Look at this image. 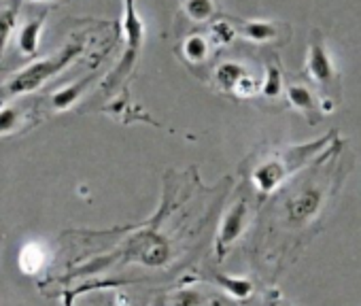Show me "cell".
Here are the masks:
<instances>
[{
  "instance_id": "obj_8",
  "label": "cell",
  "mask_w": 361,
  "mask_h": 306,
  "mask_svg": "<svg viewBox=\"0 0 361 306\" xmlns=\"http://www.w3.org/2000/svg\"><path fill=\"white\" fill-rule=\"evenodd\" d=\"M211 35H202V32H194L190 37L183 39V43H180V58H183L185 62L198 66L202 62L209 60L211 56Z\"/></svg>"
},
{
  "instance_id": "obj_1",
  "label": "cell",
  "mask_w": 361,
  "mask_h": 306,
  "mask_svg": "<svg viewBox=\"0 0 361 306\" xmlns=\"http://www.w3.org/2000/svg\"><path fill=\"white\" fill-rule=\"evenodd\" d=\"M83 49H85V39L77 37L68 45H64L58 54L47 56L43 60H35L24 71H20L18 75H13L9 81H5L3 85H0V102H7L11 98L26 96L30 92L41 90L49 79H54L71 62H75L83 54Z\"/></svg>"
},
{
  "instance_id": "obj_15",
  "label": "cell",
  "mask_w": 361,
  "mask_h": 306,
  "mask_svg": "<svg viewBox=\"0 0 361 306\" xmlns=\"http://www.w3.org/2000/svg\"><path fill=\"white\" fill-rule=\"evenodd\" d=\"M45 259H47V255H45L43 245H41V243H28V245L22 247L18 264H20V268H22L26 274H37V272L43 268Z\"/></svg>"
},
{
  "instance_id": "obj_18",
  "label": "cell",
  "mask_w": 361,
  "mask_h": 306,
  "mask_svg": "<svg viewBox=\"0 0 361 306\" xmlns=\"http://www.w3.org/2000/svg\"><path fill=\"white\" fill-rule=\"evenodd\" d=\"M262 94L266 98H279L283 94V73L276 64H270L266 68V77L262 83Z\"/></svg>"
},
{
  "instance_id": "obj_13",
  "label": "cell",
  "mask_w": 361,
  "mask_h": 306,
  "mask_svg": "<svg viewBox=\"0 0 361 306\" xmlns=\"http://www.w3.org/2000/svg\"><path fill=\"white\" fill-rule=\"evenodd\" d=\"M183 13L196 24H209L217 16L215 0H178Z\"/></svg>"
},
{
  "instance_id": "obj_6",
  "label": "cell",
  "mask_w": 361,
  "mask_h": 306,
  "mask_svg": "<svg viewBox=\"0 0 361 306\" xmlns=\"http://www.w3.org/2000/svg\"><path fill=\"white\" fill-rule=\"evenodd\" d=\"M306 73L310 75V79H314L323 87H329L331 81H334V77H336L334 60H331L329 51L325 49L323 41L319 39V32H314V39L310 43V49H308Z\"/></svg>"
},
{
  "instance_id": "obj_2",
  "label": "cell",
  "mask_w": 361,
  "mask_h": 306,
  "mask_svg": "<svg viewBox=\"0 0 361 306\" xmlns=\"http://www.w3.org/2000/svg\"><path fill=\"white\" fill-rule=\"evenodd\" d=\"M126 7V16H123V56L119 60V64L113 68V75L106 81V90H115L119 87L134 71V66L138 64L140 58V49L145 43V22L142 18L136 13L134 0H123Z\"/></svg>"
},
{
  "instance_id": "obj_9",
  "label": "cell",
  "mask_w": 361,
  "mask_h": 306,
  "mask_svg": "<svg viewBox=\"0 0 361 306\" xmlns=\"http://www.w3.org/2000/svg\"><path fill=\"white\" fill-rule=\"evenodd\" d=\"M45 18L47 13H41L39 18L26 22L20 30V37H18V47L22 51V56L26 58H32L37 51H39V43H41V35H43V28H45Z\"/></svg>"
},
{
  "instance_id": "obj_10",
  "label": "cell",
  "mask_w": 361,
  "mask_h": 306,
  "mask_svg": "<svg viewBox=\"0 0 361 306\" xmlns=\"http://www.w3.org/2000/svg\"><path fill=\"white\" fill-rule=\"evenodd\" d=\"M94 79H96V73H92V75H87V77H83V79H79V81H75V83H71V85H66V87H62V90H58V92H54V96H51V106H54L56 111H66V109L75 106V104L81 100L83 92L87 90V85H90Z\"/></svg>"
},
{
  "instance_id": "obj_14",
  "label": "cell",
  "mask_w": 361,
  "mask_h": 306,
  "mask_svg": "<svg viewBox=\"0 0 361 306\" xmlns=\"http://www.w3.org/2000/svg\"><path fill=\"white\" fill-rule=\"evenodd\" d=\"M247 75H249V73H247L240 64H236V62H224V64H219L217 71H215V83H217V87H221L224 92H236V87L240 85V81H243Z\"/></svg>"
},
{
  "instance_id": "obj_3",
  "label": "cell",
  "mask_w": 361,
  "mask_h": 306,
  "mask_svg": "<svg viewBox=\"0 0 361 306\" xmlns=\"http://www.w3.org/2000/svg\"><path fill=\"white\" fill-rule=\"evenodd\" d=\"M323 204V192L319 188H304L298 194H293L287 204H285V217L293 226H304L308 224L321 209Z\"/></svg>"
},
{
  "instance_id": "obj_12",
  "label": "cell",
  "mask_w": 361,
  "mask_h": 306,
  "mask_svg": "<svg viewBox=\"0 0 361 306\" xmlns=\"http://www.w3.org/2000/svg\"><path fill=\"white\" fill-rule=\"evenodd\" d=\"M287 98H289L291 106H295L300 113H304L308 117L310 123H317L314 111L319 109V104H317L312 92L306 85H289L287 87Z\"/></svg>"
},
{
  "instance_id": "obj_11",
  "label": "cell",
  "mask_w": 361,
  "mask_h": 306,
  "mask_svg": "<svg viewBox=\"0 0 361 306\" xmlns=\"http://www.w3.org/2000/svg\"><path fill=\"white\" fill-rule=\"evenodd\" d=\"M26 121H30V106H20V104L0 106V136H11L20 132Z\"/></svg>"
},
{
  "instance_id": "obj_7",
  "label": "cell",
  "mask_w": 361,
  "mask_h": 306,
  "mask_svg": "<svg viewBox=\"0 0 361 306\" xmlns=\"http://www.w3.org/2000/svg\"><path fill=\"white\" fill-rule=\"evenodd\" d=\"M293 169L287 164V156L281 160V158H272V160H266L262 162L255 171H253V183L255 188L262 192V194H272L291 173Z\"/></svg>"
},
{
  "instance_id": "obj_4",
  "label": "cell",
  "mask_w": 361,
  "mask_h": 306,
  "mask_svg": "<svg viewBox=\"0 0 361 306\" xmlns=\"http://www.w3.org/2000/svg\"><path fill=\"white\" fill-rule=\"evenodd\" d=\"M249 224V207L247 202H236L224 217L219 234H217V253L219 257L226 255V251L243 236Z\"/></svg>"
},
{
  "instance_id": "obj_17",
  "label": "cell",
  "mask_w": 361,
  "mask_h": 306,
  "mask_svg": "<svg viewBox=\"0 0 361 306\" xmlns=\"http://www.w3.org/2000/svg\"><path fill=\"white\" fill-rule=\"evenodd\" d=\"M16 24H18V3L9 5L7 9H0V62H3L5 47L16 30Z\"/></svg>"
},
{
  "instance_id": "obj_5",
  "label": "cell",
  "mask_w": 361,
  "mask_h": 306,
  "mask_svg": "<svg viewBox=\"0 0 361 306\" xmlns=\"http://www.w3.org/2000/svg\"><path fill=\"white\" fill-rule=\"evenodd\" d=\"M230 26L234 28V35H240L243 39L251 41V43H274L281 41L283 32L289 35V28L285 24L279 22H270V20H249V22H236L232 20Z\"/></svg>"
},
{
  "instance_id": "obj_16",
  "label": "cell",
  "mask_w": 361,
  "mask_h": 306,
  "mask_svg": "<svg viewBox=\"0 0 361 306\" xmlns=\"http://www.w3.org/2000/svg\"><path fill=\"white\" fill-rule=\"evenodd\" d=\"M215 281L224 291H228L236 300H247L253 295V283L245 276H230V274H215Z\"/></svg>"
},
{
  "instance_id": "obj_19",
  "label": "cell",
  "mask_w": 361,
  "mask_h": 306,
  "mask_svg": "<svg viewBox=\"0 0 361 306\" xmlns=\"http://www.w3.org/2000/svg\"><path fill=\"white\" fill-rule=\"evenodd\" d=\"M200 293L196 291H180L176 298H174V306H198L200 304Z\"/></svg>"
}]
</instances>
